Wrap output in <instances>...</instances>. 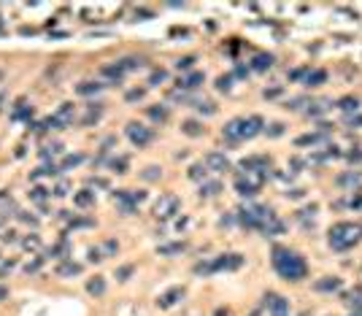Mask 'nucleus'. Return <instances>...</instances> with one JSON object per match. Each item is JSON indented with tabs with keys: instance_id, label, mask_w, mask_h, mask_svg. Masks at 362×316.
I'll return each instance as SVG.
<instances>
[{
	"instance_id": "8fccbe9b",
	"label": "nucleus",
	"mask_w": 362,
	"mask_h": 316,
	"mask_svg": "<svg viewBox=\"0 0 362 316\" xmlns=\"http://www.w3.org/2000/svg\"><path fill=\"white\" fill-rule=\"evenodd\" d=\"M111 168H114V170H117V173H125V168H127V160H125V157H119V160H114V162H111Z\"/></svg>"
},
{
	"instance_id": "58836bf2",
	"label": "nucleus",
	"mask_w": 362,
	"mask_h": 316,
	"mask_svg": "<svg viewBox=\"0 0 362 316\" xmlns=\"http://www.w3.org/2000/svg\"><path fill=\"white\" fill-rule=\"evenodd\" d=\"M165 79H168V73H165L163 68H160V71H154V73L149 76V84H151V87H160V84H163Z\"/></svg>"
},
{
	"instance_id": "7ed1b4c3",
	"label": "nucleus",
	"mask_w": 362,
	"mask_h": 316,
	"mask_svg": "<svg viewBox=\"0 0 362 316\" xmlns=\"http://www.w3.org/2000/svg\"><path fill=\"white\" fill-rule=\"evenodd\" d=\"M359 241H362V224H354V222H338V224H332L330 233H327V243H330V249H335V252H349V249H354Z\"/></svg>"
},
{
	"instance_id": "f03ea898",
	"label": "nucleus",
	"mask_w": 362,
	"mask_h": 316,
	"mask_svg": "<svg viewBox=\"0 0 362 316\" xmlns=\"http://www.w3.org/2000/svg\"><path fill=\"white\" fill-rule=\"evenodd\" d=\"M262 130H265V122L260 117H238V119H230L224 124L222 136H224V141L238 143V141H249L254 136H260Z\"/></svg>"
},
{
	"instance_id": "9d476101",
	"label": "nucleus",
	"mask_w": 362,
	"mask_h": 316,
	"mask_svg": "<svg viewBox=\"0 0 362 316\" xmlns=\"http://www.w3.org/2000/svg\"><path fill=\"white\" fill-rule=\"evenodd\" d=\"M154 214L157 219H170L173 214H178V197L176 195H163L154 206Z\"/></svg>"
},
{
	"instance_id": "6e6d98bb",
	"label": "nucleus",
	"mask_w": 362,
	"mask_h": 316,
	"mask_svg": "<svg viewBox=\"0 0 362 316\" xmlns=\"http://www.w3.org/2000/svg\"><path fill=\"white\" fill-rule=\"evenodd\" d=\"M100 260H103L100 249H89V262H100Z\"/></svg>"
},
{
	"instance_id": "f3484780",
	"label": "nucleus",
	"mask_w": 362,
	"mask_h": 316,
	"mask_svg": "<svg viewBox=\"0 0 362 316\" xmlns=\"http://www.w3.org/2000/svg\"><path fill=\"white\" fill-rule=\"evenodd\" d=\"M203 124H200L197 119H187L184 124H181V132H184V136H189V138H197V136H203Z\"/></svg>"
},
{
	"instance_id": "49530a36",
	"label": "nucleus",
	"mask_w": 362,
	"mask_h": 316,
	"mask_svg": "<svg viewBox=\"0 0 362 316\" xmlns=\"http://www.w3.org/2000/svg\"><path fill=\"white\" fill-rule=\"evenodd\" d=\"M60 151H62L60 143H52V146H46V149L41 151V157H43V160H49V157H54V154H60Z\"/></svg>"
},
{
	"instance_id": "c85d7f7f",
	"label": "nucleus",
	"mask_w": 362,
	"mask_h": 316,
	"mask_svg": "<svg viewBox=\"0 0 362 316\" xmlns=\"http://www.w3.org/2000/svg\"><path fill=\"white\" fill-rule=\"evenodd\" d=\"M338 108H341V111H346V114H351V111H357V108H359V100H357V98H351V95H349V98H341V100H338Z\"/></svg>"
},
{
	"instance_id": "f704fd0d",
	"label": "nucleus",
	"mask_w": 362,
	"mask_h": 316,
	"mask_svg": "<svg viewBox=\"0 0 362 316\" xmlns=\"http://www.w3.org/2000/svg\"><path fill=\"white\" fill-rule=\"evenodd\" d=\"M195 108L200 114H206V117H214V114H216V105L211 100H200V103H195Z\"/></svg>"
},
{
	"instance_id": "b1692460",
	"label": "nucleus",
	"mask_w": 362,
	"mask_h": 316,
	"mask_svg": "<svg viewBox=\"0 0 362 316\" xmlns=\"http://www.w3.org/2000/svg\"><path fill=\"white\" fill-rule=\"evenodd\" d=\"M73 203L79 206V208H87V206L95 203V192H89V189H81V192L73 195Z\"/></svg>"
},
{
	"instance_id": "bf43d9fd",
	"label": "nucleus",
	"mask_w": 362,
	"mask_h": 316,
	"mask_svg": "<svg viewBox=\"0 0 362 316\" xmlns=\"http://www.w3.org/2000/svg\"><path fill=\"white\" fill-rule=\"evenodd\" d=\"M349 160L351 162H362V151H349Z\"/></svg>"
},
{
	"instance_id": "864d4df0",
	"label": "nucleus",
	"mask_w": 362,
	"mask_h": 316,
	"mask_svg": "<svg viewBox=\"0 0 362 316\" xmlns=\"http://www.w3.org/2000/svg\"><path fill=\"white\" fill-rule=\"evenodd\" d=\"M68 195V184H65V181H60V184L54 187V197H65Z\"/></svg>"
},
{
	"instance_id": "f8f14e48",
	"label": "nucleus",
	"mask_w": 362,
	"mask_h": 316,
	"mask_svg": "<svg viewBox=\"0 0 362 316\" xmlns=\"http://www.w3.org/2000/svg\"><path fill=\"white\" fill-rule=\"evenodd\" d=\"M181 298H184V286H173V289H168L163 298L157 300V305H160V308H173Z\"/></svg>"
},
{
	"instance_id": "412c9836",
	"label": "nucleus",
	"mask_w": 362,
	"mask_h": 316,
	"mask_svg": "<svg viewBox=\"0 0 362 316\" xmlns=\"http://www.w3.org/2000/svg\"><path fill=\"white\" fill-rule=\"evenodd\" d=\"M87 292L95 295V298H100V295L106 292V279H103V276H95V279H89V281H87Z\"/></svg>"
},
{
	"instance_id": "a211bd4d",
	"label": "nucleus",
	"mask_w": 362,
	"mask_h": 316,
	"mask_svg": "<svg viewBox=\"0 0 362 316\" xmlns=\"http://www.w3.org/2000/svg\"><path fill=\"white\" fill-rule=\"evenodd\" d=\"M316 289L319 292H338L341 289V279H335V276H325V279L316 281Z\"/></svg>"
},
{
	"instance_id": "c9c22d12",
	"label": "nucleus",
	"mask_w": 362,
	"mask_h": 316,
	"mask_svg": "<svg viewBox=\"0 0 362 316\" xmlns=\"http://www.w3.org/2000/svg\"><path fill=\"white\" fill-rule=\"evenodd\" d=\"M52 192H49V189H43V187H33L30 189V197L35 200V203H46V197H49Z\"/></svg>"
},
{
	"instance_id": "39448f33",
	"label": "nucleus",
	"mask_w": 362,
	"mask_h": 316,
	"mask_svg": "<svg viewBox=\"0 0 362 316\" xmlns=\"http://www.w3.org/2000/svg\"><path fill=\"white\" fill-rule=\"evenodd\" d=\"M270 216H273V211L268 206H246V208L238 211V222L243 227H257V230L268 222Z\"/></svg>"
},
{
	"instance_id": "5701e85b",
	"label": "nucleus",
	"mask_w": 362,
	"mask_h": 316,
	"mask_svg": "<svg viewBox=\"0 0 362 316\" xmlns=\"http://www.w3.org/2000/svg\"><path fill=\"white\" fill-rule=\"evenodd\" d=\"M219 192H222V184H219V181H203V184H200V197H214Z\"/></svg>"
},
{
	"instance_id": "ea45409f",
	"label": "nucleus",
	"mask_w": 362,
	"mask_h": 316,
	"mask_svg": "<svg viewBox=\"0 0 362 316\" xmlns=\"http://www.w3.org/2000/svg\"><path fill=\"white\" fill-rule=\"evenodd\" d=\"M359 181H362V178H359L357 173H346V176H341V178H338V184H344V187H357Z\"/></svg>"
},
{
	"instance_id": "ddd939ff",
	"label": "nucleus",
	"mask_w": 362,
	"mask_h": 316,
	"mask_svg": "<svg viewBox=\"0 0 362 316\" xmlns=\"http://www.w3.org/2000/svg\"><path fill=\"white\" fill-rule=\"evenodd\" d=\"M203 79H206L203 71H192L189 76H184V79H178V89H181V92H187V89H197L200 84H203Z\"/></svg>"
},
{
	"instance_id": "37998d69",
	"label": "nucleus",
	"mask_w": 362,
	"mask_h": 316,
	"mask_svg": "<svg viewBox=\"0 0 362 316\" xmlns=\"http://www.w3.org/2000/svg\"><path fill=\"white\" fill-rule=\"evenodd\" d=\"M230 81H233V76H219V79H216V89H219V92H227V89L233 87Z\"/></svg>"
},
{
	"instance_id": "4468645a",
	"label": "nucleus",
	"mask_w": 362,
	"mask_h": 316,
	"mask_svg": "<svg viewBox=\"0 0 362 316\" xmlns=\"http://www.w3.org/2000/svg\"><path fill=\"white\" fill-rule=\"evenodd\" d=\"M100 117H103V103H89L87 111H84V117H81V124H95Z\"/></svg>"
},
{
	"instance_id": "2eb2a0df",
	"label": "nucleus",
	"mask_w": 362,
	"mask_h": 316,
	"mask_svg": "<svg viewBox=\"0 0 362 316\" xmlns=\"http://www.w3.org/2000/svg\"><path fill=\"white\" fill-rule=\"evenodd\" d=\"M79 273H81V265L73 262V260H62L57 265V276H65V279H68V276H79Z\"/></svg>"
},
{
	"instance_id": "a19ab883",
	"label": "nucleus",
	"mask_w": 362,
	"mask_h": 316,
	"mask_svg": "<svg viewBox=\"0 0 362 316\" xmlns=\"http://www.w3.org/2000/svg\"><path fill=\"white\" fill-rule=\"evenodd\" d=\"M313 214H316V206H308V208L298 211V219H300L303 224H308V219H313Z\"/></svg>"
},
{
	"instance_id": "423d86ee",
	"label": "nucleus",
	"mask_w": 362,
	"mask_h": 316,
	"mask_svg": "<svg viewBox=\"0 0 362 316\" xmlns=\"http://www.w3.org/2000/svg\"><path fill=\"white\" fill-rule=\"evenodd\" d=\"M243 265V257L241 254H222L219 260L214 262H200L195 265V273H214V270H235V267Z\"/></svg>"
},
{
	"instance_id": "bb28decb",
	"label": "nucleus",
	"mask_w": 362,
	"mask_h": 316,
	"mask_svg": "<svg viewBox=\"0 0 362 316\" xmlns=\"http://www.w3.org/2000/svg\"><path fill=\"white\" fill-rule=\"evenodd\" d=\"M68 252H71V243H68V238H62L57 246L49 249V257H62V260H65V257H68Z\"/></svg>"
},
{
	"instance_id": "72a5a7b5",
	"label": "nucleus",
	"mask_w": 362,
	"mask_h": 316,
	"mask_svg": "<svg viewBox=\"0 0 362 316\" xmlns=\"http://www.w3.org/2000/svg\"><path fill=\"white\" fill-rule=\"evenodd\" d=\"M22 246L27 249V252H38V249H41V238H38V235L33 233V235L22 238Z\"/></svg>"
},
{
	"instance_id": "052dcab7",
	"label": "nucleus",
	"mask_w": 362,
	"mask_h": 316,
	"mask_svg": "<svg viewBox=\"0 0 362 316\" xmlns=\"http://www.w3.org/2000/svg\"><path fill=\"white\" fill-rule=\"evenodd\" d=\"M6 298H8V289H6V286H3V284H0V303H3Z\"/></svg>"
},
{
	"instance_id": "473e14b6",
	"label": "nucleus",
	"mask_w": 362,
	"mask_h": 316,
	"mask_svg": "<svg viewBox=\"0 0 362 316\" xmlns=\"http://www.w3.org/2000/svg\"><path fill=\"white\" fill-rule=\"evenodd\" d=\"M325 141V132H313V136H303L298 138V146H313V143Z\"/></svg>"
},
{
	"instance_id": "6e6552de",
	"label": "nucleus",
	"mask_w": 362,
	"mask_h": 316,
	"mask_svg": "<svg viewBox=\"0 0 362 316\" xmlns=\"http://www.w3.org/2000/svg\"><path fill=\"white\" fill-rule=\"evenodd\" d=\"M144 197H146L144 192H132V189H119V192H114V200H117V206L125 211V214H132Z\"/></svg>"
},
{
	"instance_id": "2f4dec72",
	"label": "nucleus",
	"mask_w": 362,
	"mask_h": 316,
	"mask_svg": "<svg viewBox=\"0 0 362 316\" xmlns=\"http://www.w3.org/2000/svg\"><path fill=\"white\" fill-rule=\"evenodd\" d=\"M103 76H108V79L119 81L122 76H125V71H122V65L117 62V65H106V68H103Z\"/></svg>"
},
{
	"instance_id": "0eeeda50",
	"label": "nucleus",
	"mask_w": 362,
	"mask_h": 316,
	"mask_svg": "<svg viewBox=\"0 0 362 316\" xmlns=\"http://www.w3.org/2000/svg\"><path fill=\"white\" fill-rule=\"evenodd\" d=\"M127 138L135 143L138 149H144L151 143V138H154V132H151V127H146V124H141V122H130L127 124Z\"/></svg>"
},
{
	"instance_id": "6ab92c4d",
	"label": "nucleus",
	"mask_w": 362,
	"mask_h": 316,
	"mask_svg": "<svg viewBox=\"0 0 362 316\" xmlns=\"http://www.w3.org/2000/svg\"><path fill=\"white\" fill-rule=\"evenodd\" d=\"M325 79H327L325 71H306L303 84H306V87H319V84H325Z\"/></svg>"
},
{
	"instance_id": "7c9ffc66",
	"label": "nucleus",
	"mask_w": 362,
	"mask_h": 316,
	"mask_svg": "<svg viewBox=\"0 0 362 316\" xmlns=\"http://www.w3.org/2000/svg\"><path fill=\"white\" fill-rule=\"evenodd\" d=\"M119 65H122V71H138L141 65H144V60H138V57H125V60H119Z\"/></svg>"
},
{
	"instance_id": "393cba45",
	"label": "nucleus",
	"mask_w": 362,
	"mask_h": 316,
	"mask_svg": "<svg viewBox=\"0 0 362 316\" xmlns=\"http://www.w3.org/2000/svg\"><path fill=\"white\" fill-rule=\"evenodd\" d=\"M273 65V54H257L252 60V71H268Z\"/></svg>"
},
{
	"instance_id": "680f3d73",
	"label": "nucleus",
	"mask_w": 362,
	"mask_h": 316,
	"mask_svg": "<svg viewBox=\"0 0 362 316\" xmlns=\"http://www.w3.org/2000/svg\"><path fill=\"white\" fill-rule=\"evenodd\" d=\"M349 122H351V124H362V117H351Z\"/></svg>"
},
{
	"instance_id": "f257e3e1",
	"label": "nucleus",
	"mask_w": 362,
	"mask_h": 316,
	"mask_svg": "<svg viewBox=\"0 0 362 316\" xmlns=\"http://www.w3.org/2000/svg\"><path fill=\"white\" fill-rule=\"evenodd\" d=\"M273 267L284 281H303L306 273H308L306 260H303L295 249H287V246H276L273 249Z\"/></svg>"
},
{
	"instance_id": "cd10ccee",
	"label": "nucleus",
	"mask_w": 362,
	"mask_h": 316,
	"mask_svg": "<svg viewBox=\"0 0 362 316\" xmlns=\"http://www.w3.org/2000/svg\"><path fill=\"white\" fill-rule=\"evenodd\" d=\"M11 117H14V119H30V117H33V108H30V105H27L25 100H19Z\"/></svg>"
},
{
	"instance_id": "c756f323",
	"label": "nucleus",
	"mask_w": 362,
	"mask_h": 316,
	"mask_svg": "<svg viewBox=\"0 0 362 316\" xmlns=\"http://www.w3.org/2000/svg\"><path fill=\"white\" fill-rule=\"evenodd\" d=\"M206 176H208V168L206 165H192V168H189V178H192V181H200V184H203Z\"/></svg>"
},
{
	"instance_id": "e2e57ef3",
	"label": "nucleus",
	"mask_w": 362,
	"mask_h": 316,
	"mask_svg": "<svg viewBox=\"0 0 362 316\" xmlns=\"http://www.w3.org/2000/svg\"><path fill=\"white\" fill-rule=\"evenodd\" d=\"M0 103H3V95H0Z\"/></svg>"
},
{
	"instance_id": "20e7f679",
	"label": "nucleus",
	"mask_w": 362,
	"mask_h": 316,
	"mask_svg": "<svg viewBox=\"0 0 362 316\" xmlns=\"http://www.w3.org/2000/svg\"><path fill=\"white\" fill-rule=\"evenodd\" d=\"M268 178V170H243V173L235 176V189L241 197H254L260 192L262 181Z\"/></svg>"
},
{
	"instance_id": "c03bdc74",
	"label": "nucleus",
	"mask_w": 362,
	"mask_h": 316,
	"mask_svg": "<svg viewBox=\"0 0 362 316\" xmlns=\"http://www.w3.org/2000/svg\"><path fill=\"white\" fill-rule=\"evenodd\" d=\"M192 65H195V57H192V54H187V57H181V60L176 62V68H178V71H189Z\"/></svg>"
},
{
	"instance_id": "5fc2aeb1",
	"label": "nucleus",
	"mask_w": 362,
	"mask_h": 316,
	"mask_svg": "<svg viewBox=\"0 0 362 316\" xmlns=\"http://www.w3.org/2000/svg\"><path fill=\"white\" fill-rule=\"evenodd\" d=\"M132 273V265H125V267H119V273H117V279L119 281H127V276Z\"/></svg>"
},
{
	"instance_id": "dca6fc26",
	"label": "nucleus",
	"mask_w": 362,
	"mask_h": 316,
	"mask_svg": "<svg viewBox=\"0 0 362 316\" xmlns=\"http://www.w3.org/2000/svg\"><path fill=\"white\" fill-rule=\"evenodd\" d=\"M268 157H249V160H243L241 162V168L243 170H268Z\"/></svg>"
},
{
	"instance_id": "4d7b16f0",
	"label": "nucleus",
	"mask_w": 362,
	"mask_h": 316,
	"mask_svg": "<svg viewBox=\"0 0 362 316\" xmlns=\"http://www.w3.org/2000/svg\"><path fill=\"white\" fill-rule=\"evenodd\" d=\"M16 241V233H14V230H6V233H3V243H14Z\"/></svg>"
},
{
	"instance_id": "4c0bfd02",
	"label": "nucleus",
	"mask_w": 362,
	"mask_h": 316,
	"mask_svg": "<svg viewBox=\"0 0 362 316\" xmlns=\"http://www.w3.org/2000/svg\"><path fill=\"white\" fill-rule=\"evenodd\" d=\"M327 108H330V100H319V103H313V108H308V117H319Z\"/></svg>"
},
{
	"instance_id": "13d9d810",
	"label": "nucleus",
	"mask_w": 362,
	"mask_h": 316,
	"mask_svg": "<svg viewBox=\"0 0 362 316\" xmlns=\"http://www.w3.org/2000/svg\"><path fill=\"white\" fill-rule=\"evenodd\" d=\"M144 98V89H132V92H127V100H141Z\"/></svg>"
},
{
	"instance_id": "e433bc0d",
	"label": "nucleus",
	"mask_w": 362,
	"mask_h": 316,
	"mask_svg": "<svg viewBox=\"0 0 362 316\" xmlns=\"http://www.w3.org/2000/svg\"><path fill=\"white\" fill-rule=\"evenodd\" d=\"M81 162H84V157H81V154H68V157L62 160V170L76 168V165H81Z\"/></svg>"
},
{
	"instance_id": "1a4fd4ad",
	"label": "nucleus",
	"mask_w": 362,
	"mask_h": 316,
	"mask_svg": "<svg viewBox=\"0 0 362 316\" xmlns=\"http://www.w3.org/2000/svg\"><path fill=\"white\" fill-rule=\"evenodd\" d=\"M265 308L270 316H289V300L281 298L279 292H268L265 295Z\"/></svg>"
},
{
	"instance_id": "603ef678",
	"label": "nucleus",
	"mask_w": 362,
	"mask_h": 316,
	"mask_svg": "<svg viewBox=\"0 0 362 316\" xmlns=\"http://www.w3.org/2000/svg\"><path fill=\"white\" fill-rule=\"evenodd\" d=\"M284 132V124L281 122H276V124H270V130H268V136H273V138H279Z\"/></svg>"
},
{
	"instance_id": "aec40b11",
	"label": "nucleus",
	"mask_w": 362,
	"mask_h": 316,
	"mask_svg": "<svg viewBox=\"0 0 362 316\" xmlns=\"http://www.w3.org/2000/svg\"><path fill=\"white\" fill-rule=\"evenodd\" d=\"M260 230H262V233H265V235H279V233H281V230H284V222H281V219H279V216H276V214H273V216L268 219V222H265V224L260 227Z\"/></svg>"
},
{
	"instance_id": "3c124183",
	"label": "nucleus",
	"mask_w": 362,
	"mask_h": 316,
	"mask_svg": "<svg viewBox=\"0 0 362 316\" xmlns=\"http://www.w3.org/2000/svg\"><path fill=\"white\" fill-rule=\"evenodd\" d=\"M16 216H19V222H25V224H38V219L30 216V214H25V211H16Z\"/></svg>"
},
{
	"instance_id": "4be33fe9",
	"label": "nucleus",
	"mask_w": 362,
	"mask_h": 316,
	"mask_svg": "<svg viewBox=\"0 0 362 316\" xmlns=\"http://www.w3.org/2000/svg\"><path fill=\"white\" fill-rule=\"evenodd\" d=\"M149 119L151 122H160V124H163V122H168V105H149Z\"/></svg>"
},
{
	"instance_id": "09e8293b",
	"label": "nucleus",
	"mask_w": 362,
	"mask_h": 316,
	"mask_svg": "<svg viewBox=\"0 0 362 316\" xmlns=\"http://www.w3.org/2000/svg\"><path fill=\"white\" fill-rule=\"evenodd\" d=\"M144 178H146V181H157V178H160V168H157V165H149V168L144 170Z\"/></svg>"
},
{
	"instance_id": "a878e982",
	"label": "nucleus",
	"mask_w": 362,
	"mask_h": 316,
	"mask_svg": "<svg viewBox=\"0 0 362 316\" xmlns=\"http://www.w3.org/2000/svg\"><path fill=\"white\" fill-rule=\"evenodd\" d=\"M106 84H100V81H81L79 87H76V92L79 95H95V92H100Z\"/></svg>"
},
{
	"instance_id": "a18cd8bd",
	"label": "nucleus",
	"mask_w": 362,
	"mask_h": 316,
	"mask_svg": "<svg viewBox=\"0 0 362 316\" xmlns=\"http://www.w3.org/2000/svg\"><path fill=\"white\" fill-rule=\"evenodd\" d=\"M57 173V165H43V168H38L35 173H33V178H41V176H54Z\"/></svg>"
},
{
	"instance_id": "de8ad7c7",
	"label": "nucleus",
	"mask_w": 362,
	"mask_h": 316,
	"mask_svg": "<svg viewBox=\"0 0 362 316\" xmlns=\"http://www.w3.org/2000/svg\"><path fill=\"white\" fill-rule=\"evenodd\" d=\"M41 265H43V257H35V260H30L25 265V270L27 273H35V270H41Z\"/></svg>"
},
{
	"instance_id": "9b49d317",
	"label": "nucleus",
	"mask_w": 362,
	"mask_h": 316,
	"mask_svg": "<svg viewBox=\"0 0 362 316\" xmlns=\"http://www.w3.org/2000/svg\"><path fill=\"white\" fill-rule=\"evenodd\" d=\"M203 165L208 170H214V173H224V170H230V160H227L222 151H208Z\"/></svg>"
},
{
	"instance_id": "79ce46f5",
	"label": "nucleus",
	"mask_w": 362,
	"mask_h": 316,
	"mask_svg": "<svg viewBox=\"0 0 362 316\" xmlns=\"http://www.w3.org/2000/svg\"><path fill=\"white\" fill-rule=\"evenodd\" d=\"M184 243H168V246H160V254H178V252H184Z\"/></svg>"
}]
</instances>
